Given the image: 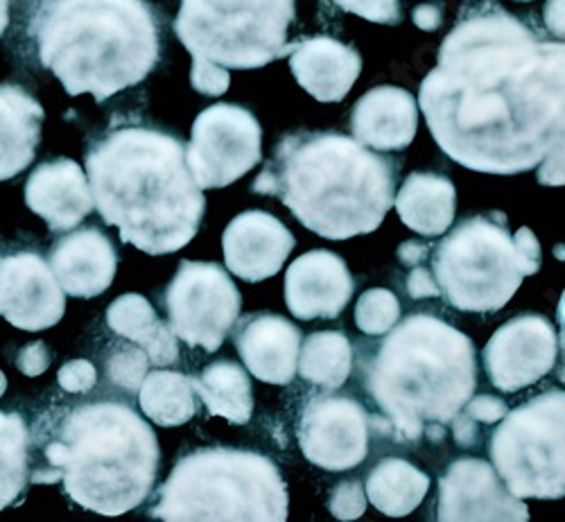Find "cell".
Instances as JSON below:
<instances>
[{
    "instance_id": "6da1fadb",
    "label": "cell",
    "mask_w": 565,
    "mask_h": 522,
    "mask_svg": "<svg viewBox=\"0 0 565 522\" xmlns=\"http://www.w3.org/2000/svg\"><path fill=\"white\" fill-rule=\"evenodd\" d=\"M420 111L459 166L521 174L563 146L565 51L493 0L470 8L420 84Z\"/></svg>"
},
{
    "instance_id": "7a4b0ae2",
    "label": "cell",
    "mask_w": 565,
    "mask_h": 522,
    "mask_svg": "<svg viewBox=\"0 0 565 522\" xmlns=\"http://www.w3.org/2000/svg\"><path fill=\"white\" fill-rule=\"evenodd\" d=\"M93 204L120 241L150 256L183 249L200 231L206 200L185 146L150 127H120L88 150Z\"/></svg>"
},
{
    "instance_id": "3957f363",
    "label": "cell",
    "mask_w": 565,
    "mask_h": 522,
    "mask_svg": "<svg viewBox=\"0 0 565 522\" xmlns=\"http://www.w3.org/2000/svg\"><path fill=\"white\" fill-rule=\"evenodd\" d=\"M396 166L355 138L299 131L280 140L254 181V193L278 198L328 241L373 233L394 206Z\"/></svg>"
},
{
    "instance_id": "277c9868",
    "label": "cell",
    "mask_w": 565,
    "mask_h": 522,
    "mask_svg": "<svg viewBox=\"0 0 565 522\" xmlns=\"http://www.w3.org/2000/svg\"><path fill=\"white\" fill-rule=\"evenodd\" d=\"M41 64L68 95L98 103L143 82L159 62V21L148 0H53L36 25Z\"/></svg>"
},
{
    "instance_id": "5b68a950",
    "label": "cell",
    "mask_w": 565,
    "mask_h": 522,
    "mask_svg": "<svg viewBox=\"0 0 565 522\" xmlns=\"http://www.w3.org/2000/svg\"><path fill=\"white\" fill-rule=\"evenodd\" d=\"M43 452L53 470H36L32 480H62L71 500L100 515H122L148 500L161 464L152 427L111 401L73 407Z\"/></svg>"
},
{
    "instance_id": "8992f818",
    "label": "cell",
    "mask_w": 565,
    "mask_h": 522,
    "mask_svg": "<svg viewBox=\"0 0 565 522\" xmlns=\"http://www.w3.org/2000/svg\"><path fill=\"white\" fill-rule=\"evenodd\" d=\"M387 332L366 371V392L396 433L416 441L428 425L455 420L473 396L476 347L433 315H409Z\"/></svg>"
},
{
    "instance_id": "52a82bcc",
    "label": "cell",
    "mask_w": 565,
    "mask_h": 522,
    "mask_svg": "<svg viewBox=\"0 0 565 522\" xmlns=\"http://www.w3.org/2000/svg\"><path fill=\"white\" fill-rule=\"evenodd\" d=\"M150 515L183 520H288V489L276 464L258 452L202 448L177 461Z\"/></svg>"
},
{
    "instance_id": "ba28073f",
    "label": "cell",
    "mask_w": 565,
    "mask_h": 522,
    "mask_svg": "<svg viewBox=\"0 0 565 522\" xmlns=\"http://www.w3.org/2000/svg\"><path fill=\"white\" fill-rule=\"evenodd\" d=\"M295 0H181L174 32L193 57L247 71L295 51Z\"/></svg>"
},
{
    "instance_id": "9c48e42d",
    "label": "cell",
    "mask_w": 565,
    "mask_h": 522,
    "mask_svg": "<svg viewBox=\"0 0 565 522\" xmlns=\"http://www.w3.org/2000/svg\"><path fill=\"white\" fill-rule=\"evenodd\" d=\"M433 276L439 295L461 312L504 308L527 276L502 213L459 222L437 245Z\"/></svg>"
},
{
    "instance_id": "30bf717a",
    "label": "cell",
    "mask_w": 565,
    "mask_h": 522,
    "mask_svg": "<svg viewBox=\"0 0 565 522\" xmlns=\"http://www.w3.org/2000/svg\"><path fill=\"white\" fill-rule=\"evenodd\" d=\"M491 461L518 500H558L565 493V394L547 390L502 416Z\"/></svg>"
},
{
    "instance_id": "8fae6325",
    "label": "cell",
    "mask_w": 565,
    "mask_h": 522,
    "mask_svg": "<svg viewBox=\"0 0 565 522\" xmlns=\"http://www.w3.org/2000/svg\"><path fill=\"white\" fill-rule=\"evenodd\" d=\"M243 297L217 263L181 260L166 290V308L174 338L188 347L217 351L238 321Z\"/></svg>"
},
{
    "instance_id": "7c38bea8",
    "label": "cell",
    "mask_w": 565,
    "mask_h": 522,
    "mask_svg": "<svg viewBox=\"0 0 565 522\" xmlns=\"http://www.w3.org/2000/svg\"><path fill=\"white\" fill-rule=\"evenodd\" d=\"M185 159L202 190L231 185L260 163L263 129L243 107L213 105L195 118Z\"/></svg>"
},
{
    "instance_id": "4fadbf2b",
    "label": "cell",
    "mask_w": 565,
    "mask_h": 522,
    "mask_svg": "<svg viewBox=\"0 0 565 522\" xmlns=\"http://www.w3.org/2000/svg\"><path fill=\"white\" fill-rule=\"evenodd\" d=\"M299 448L303 457L323 470H351L369 452V416L347 396H317L299 418Z\"/></svg>"
},
{
    "instance_id": "5bb4252c",
    "label": "cell",
    "mask_w": 565,
    "mask_h": 522,
    "mask_svg": "<svg viewBox=\"0 0 565 522\" xmlns=\"http://www.w3.org/2000/svg\"><path fill=\"white\" fill-rule=\"evenodd\" d=\"M558 355L556 330L543 315H523L502 323L484 349L491 385L515 394L545 377Z\"/></svg>"
},
{
    "instance_id": "9a60e30c",
    "label": "cell",
    "mask_w": 565,
    "mask_h": 522,
    "mask_svg": "<svg viewBox=\"0 0 565 522\" xmlns=\"http://www.w3.org/2000/svg\"><path fill=\"white\" fill-rule=\"evenodd\" d=\"M66 292L34 252L0 256V317L21 330H45L64 317Z\"/></svg>"
},
{
    "instance_id": "2e32d148",
    "label": "cell",
    "mask_w": 565,
    "mask_h": 522,
    "mask_svg": "<svg viewBox=\"0 0 565 522\" xmlns=\"http://www.w3.org/2000/svg\"><path fill=\"white\" fill-rule=\"evenodd\" d=\"M441 522L455 520H530L523 500H518L502 487V480L484 459H457L439 482Z\"/></svg>"
},
{
    "instance_id": "e0dca14e",
    "label": "cell",
    "mask_w": 565,
    "mask_h": 522,
    "mask_svg": "<svg viewBox=\"0 0 565 522\" xmlns=\"http://www.w3.org/2000/svg\"><path fill=\"white\" fill-rule=\"evenodd\" d=\"M226 267L247 283H260L280 271L295 249L290 228L265 211L233 217L222 235Z\"/></svg>"
},
{
    "instance_id": "ac0fdd59",
    "label": "cell",
    "mask_w": 565,
    "mask_h": 522,
    "mask_svg": "<svg viewBox=\"0 0 565 522\" xmlns=\"http://www.w3.org/2000/svg\"><path fill=\"white\" fill-rule=\"evenodd\" d=\"M353 276L331 252H308L286 274V301L297 319H335L353 297Z\"/></svg>"
},
{
    "instance_id": "d6986e66",
    "label": "cell",
    "mask_w": 565,
    "mask_h": 522,
    "mask_svg": "<svg viewBox=\"0 0 565 522\" xmlns=\"http://www.w3.org/2000/svg\"><path fill=\"white\" fill-rule=\"evenodd\" d=\"M49 265L64 292L77 299H93L111 288L118 254L100 228L88 226L60 237Z\"/></svg>"
},
{
    "instance_id": "ffe728a7",
    "label": "cell",
    "mask_w": 565,
    "mask_h": 522,
    "mask_svg": "<svg viewBox=\"0 0 565 522\" xmlns=\"http://www.w3.org/2000/svg\"><path fill=\"white\" fill-rule=\"evenodd\" d=\"M235 349L245 366L263 383L290 385L297 375L301 332L278 315L245 317L235 330Z\"/></svg>"
},
{
    "instance_id": "44dd1931",
    "label": "cell",
    "mask_w": 565,
    "mask_h": 522,
    "mask_svg": "<svg viewBox=\"0 0 565 522\" xmlns=\"http://www.w3.org/2000/svg\"><path fill=\"white\" fill-rule=\"evenodd\" d=\"M25 204L51 231L75 228L96 206L84 170L71 159L41 163L25 183Z\"/></svg>"
},
{
    "instance_id": "7402d4cb",
    "label": "cell",
    "mask_w": 565,
    "mask_h": 522,
    "mask_svg": "<svg viewBox=\"0 0 565 522\" xmlns=\"http://www.w3.org/2000/svg\"><path fill=\"white\" fill-rule=\"evenodd\" d=\"M351 129L355 140L366 148L381 152L405 150L418 129L416 100L398 86L371 88L353 107Z\"/></svg>"
},
{
    "instance_id": "603a6c76",
    "label": "cell",
    "mask_w": 565,
    "mask_h": 522,
    "mask_svg": "<svg viewBox=\"0 0 565 522\" xmlns=\"http://www.w3.org/2000/svg\"><path fill=\"white\" fill-rule=\"evenodd\" d=\"M290 68L315 100L340 103L362 73V57L355 47L333 36H312L297 43Z\"/></svg>"
},
{
    "instance_id": "cb8c5ba5",
    "label": "cell",
    "mask_w": 565,
    "mask_h": 522,
    "mask_svg": "<svg viewBox=\"0 0 565 522\" xmlns=\"http://www.w3.org/2000/svg\"><path fill=\"white\" fill-rule=\"evenodd\" d=\"M43 107L17 84H0V181L21 174L41 140Z\"/></svg>"
},
{
    "instance_id": "d4e9b609",
    "label": "cell",
    "mask_w": 565,
    "mask_h": 522,
    "mask_svg": "<svg viewBox=\"0 0 565 522\" xmlns=\"http://www.w3.org/2000/svg\"><path fill=\"white\" fill-rule=\"evenodd\" d=\"M455 185L450 179L433 172H414L405 179L396 195V211L412 231L437 237L455 220Z\"/></svg>"
},
{
    "instance_id": "484cf974",
    "label": "cell",
    "mask_w": 565,
    "mask_h": 522,
    "mask_svg": "<svg viewBox=\"0 0 565 522\" xmlns=\"http://www.w3.org/2000/svg\"><path fill=\"white\" fill-rule=\"evenodd\" d=\"M107 326L122 340L146 351L157 366H168L179 360V344L170 326H166L150 301L140 295H122L107 310Z\"/></svg>"
},
{
    "instance_id": "4316f807",
    "label": "cell",
    "mask_w": 565,
    "mask_h": 522,
    "mask_svg": "<svg viewBox=\"0 0 565 522\" xmlns=\"http://www.w3.org/2000/svg\"><path fill=\"white\" fill-rule=\"evenodd\" d=\"M430 491V478L414 464L396 457L383 459L366 478V500L392 518L409 515Z\"/></svg>"
},
{
    "instance_id": "83f0119b",
    "label": "cell",
    "mask_w": 565,
    "mask_h": 522,
    "mask_svg": "<svg viewBox=\"0 0 565 522\" xmlns=\"http://www.w3.org/2000/svg\"><path fill=\"white\" fill-rule=\"evenodd\" d=\"M193 390L213 416L245 425L254 414L252 380L241 364L220 360L204 366L202 373L193 377Z\"/></svg>"
},
{
    "instance_id": "f1b7e54d",
    "label": "cell",
    "mask_w": 565,
    "mask_h": 522,
    "mask_svg": "<svg viewBox=\"0 0 565 522\" xmlns=\"http://www.w3.org/2000/svg\"><path fill=\"white\" fill-rule=\"evenodd\" d=\"M138 403L143 414L161 427H177L198 412L193 377L179 371H154L138 387Z\"/></svg>"
},
{
    "instance_id": "f546056e",
    "label": "cell",
    "mask_w": 565,
    "mask_h": 522,
    "mask_svg": "<svg viewBox=\"0 0 565 522\" xmlns=\"http://www.w3.org/2000/svg\"><path fill=\"white\" fill-rule=\"evenodd\" d=\"M351 366L353 349L340 330L312 332L306 338L303 349H299V375L321 390H340L351 375Z\"/></svg>"
},
{
    "instance_id": "4dcf8cb0",
    "label": "cell",
    "mask_w": 565,
    "mask_h": 522,
    "mask_svg": "<svg viewBox=\"0 0 565 522\" xmlns=\"http://www.w3.org/2000/svg\"><path fill=\"white\" fill-rule=\"evenodd\" d=\"M30 433L21 414L0 412V511L10 507L28 484Z\"/></svg>"
},
{
    "instance_id": "1f68e13d",
    "label": "cell",
    "mask_w": 565,
    "mask_h": 522,
    "mask_svg": "<svg viewBox=\"0 0 565 522\" xmlns=\"http://www.w3.org/2000/svg\"><path fill=\"white\" fill-rule=\"evenodd\" d=\"M401 303L398 297L390 290L375 288L360 297L355 308V326L369 338L387 335V330L398 323Z\"/></svg>"
},
{
    "instance_id": "d6a6232c",
    "label": "cell",
    "mask_w": 565,
    "mask_h": 522,
    "mask_svg": "<svg viewBox=\"0 0 565 522\" xmlns=\"http://www.w3.org/2000/svg\"><path fill=\"white\" fill-rule=\"evenodd\" d=\"M148 366H150V360L140 347H118V349H111L107 358L109 380L116 387L131 394L138 392L140 383H143V377L148 375Z\"/></svg>"
},
{
    "instance_id": "836d02e7",
    "label": "cell",
    "mask_w": 565,
    "mask_h": 522,
    "mask_svg": "<svg viewBox=\"0 0 565 522\" xmlns=\"http://www.w3.org/2000/svg\"><path fill=\"white\" fill-rule=\"evenodd\" d=\"M335 6L344 12L362 17L371 23H383V25L401 23L398 0H335Z\"/></svg>"
},
{
    "instance_id": "e575fe53",
    "label": "cell",
    "mask_w": 565,
    "mask_h": 522,
    "mask_svg": "<svg viewBox=\"0 0 565 522\" xmlns=\"http://www.w3.org/2000/svg\"><path fill=\"white\" fill-rule=\"evenodd\" d=\"M328 509H331V513L340 520L360 518L366 509V496L362 484L355 480H349L335 487L331 493V502H328Z\"/></svg>"
},
{
    "instance_id": "d590c367",
    "label": "cell",
    "mask_w": 565,
    "mask_h": 522,
    "mask_svg": "<svg viewBox=\"0 0 565 522\" xmlns=\"http://www.w3.org/2000/svg\"><path fill=\"white\" fill-rule=\"evenodd\" d=\"M191 82H193L195 90H200L202 95H211V98H215V95L226 93L231 77H228V71L224 66H217L213 62L193 57Z\"/></svg>"
},
{
    "instance_id": "8d00e7d4",
    "label": "cell",
    "mask_w": 565,
    "mask_h": 522,
    "mask_svg": "<svg viewBox=\"0 0 565 522\" xmlns=\"http://www.w3.org/2000/svg\"><path fill=\"white\" fill-rule=\"evenodd\" d=\"M96 380H98V371L88 360H71L57 373L60 387L68 394L90 392L93 387H96Z\"/></svg>"
},
{
    "instance_id": "74e56055",
    "label": "cell",
    "mask_w": 565,
    "mask_h": 522,
    "mask_svg": "<svg viewBox=\"0 0 565 522\" xmlns=\"http://www.w3.org/2000/svg\"><path fill=\"white\" fill-rule=\"evenodd\" d=\"M53 362V353L49 351V347H45L43 342H34V344H28L19 351V358H17V366L21 369V373L34 377V375H41L45 373V369L51 366Z\"/></svg>"
},
{
    "instance_id": "f35d334b",
    "label": "cell",
    "mask_w": 565,
    "mask_h": 522,
    "mask_svg": "<svg viewBox=\"0 0 565 522\" xmlns=\"http://www.w3.org/2000/svg\"><path fill=\"white\" fill-rule=\"evenodd\" d=\"M466 407V405H463ZM507 414L504 401L495 396H478L476 401H470L466 407V420H478V423H495Z\"/></svg>"
},
{
    "instance_id": "ab89813d",
    "label": "cell",
    "mask_w": 565,
    "mask_h": 522,
    "mask_svg": "<svg viewBox=\"0 0 565 522\" xmlns=\"http://www.w3.org/2000/svg\"><path fill=\"white\" fill-rule=\"evenodd\" d=\"M513 243L518 247V254H521V258L525 263L527 276L536 274L541 267V245H539V237L534 235V231L527 226L518 228L513 235Z\"/></svg>"
},
{
    "instance_id": "60d3db41",
    "label": "cell",
    "mask_w": 565,
    "mask_h": 522,
    "mask_svg": "<svg viewBox=\"0 0 565 522\" xmlns=\"http://www.w3.org/2000/svg\"><path fill=\"white\" fill-rule=\"evenodd\" d=\"M407 295L412 299H430V297H441L439 288L435 283V276L420 265H414L409 278H407Z\"/></svg>"
},
{
    "instance_id": "b9f144b4",
    "label": "cell",
    "mask_w": 565,
    "mask_h": 522,
    "mask_svg": "<svg viewBox=\"0 0 565 522\" xmlns=\"http://www.w3.org/2000/svg\"><path fill=\"white\" fill-rule=\"evenodd\" d=\"M441 21H444V14H441V10L437 6L426 3V6H418L414 10V23L420 30H437L441 25Z\"/></svg>"
},
{
    "instance_id": "7bdbcfd3",
    "label": "cell",
    "mask_w": 565,
    "mask_h": 522,
    "mask_svg": "<svg viewBox=\"0 0 565 522\" xmlns=\"http://www.w3.org/2000/svg\"><path fill=\"white\" fill-rule=\"evenodd\" d=\"M10 23V0H0V34L6 32Z\"/></svg>"
},
{
    "instance_id": "ee69618b",
    "label": "cell",
    "mask_w": 565,
    "mask_h": 522,
    "mask_svg": "<svg viewBox=\"0 0 565 522\" xmlns=\"http://www.w3.org/2000/svg\"><path fill=\"white\" fill-rule=\"evenodd\" d=\"M6 390H8V377H6V373H3V371H0V398H3Z\"/></svg>"
},
{
    "instance_id": "f6af8a7d",
    "label": "cell",
    "mask_w": 565,
    "mask_h": 522,
    "mask_svg": "<svg viewBox=\"0 0 565 522\" xmlns=\"http://www.w3.org/2000/svg\"><path fill=\"white\" fill-rule=\"evenodd\" d=\"M523 3H530V0H523Z\"/></svg>"
}]
</instances>
